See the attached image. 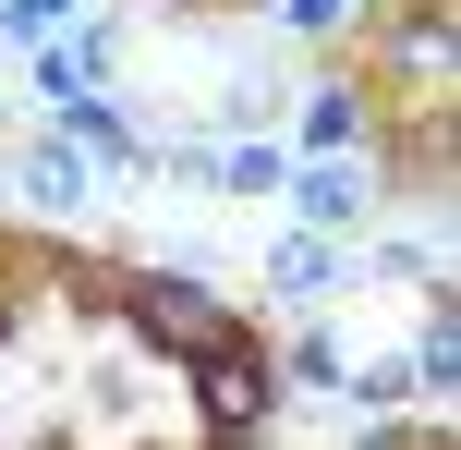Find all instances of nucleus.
Returning a JSON list of instances; mask_svg holds the SVG:
<instances>
[{
  "label": "nucleus",
  "instance_id": "f257e3e1",
  "mask_svg": "<svg viewBox=\"0 0 461 450\" xmlns=\"http://www.w3.org/2000/svg\"><path fill=\"white\" fill-rule=\"evenodd\" d=\"M134 317H146L158 341H183V354H207V341H230V317H219V305H207L194 280H134Z\"/></svg>",
  "mask_w": 461,
  "mask_h": 450
},
{
  "label": "nucleus",
  "instance_id": "f03ea898",
  "mask_svg": "<svg viewBox=\"0 0 461 450\" xmlns=\"http://www.w3.org/2000/svg\"><path fill=\"white\" fill-rule=\"evenodd\" d=\"M194 390H207V414H230V427L267 414V365H255L243 341H207V354H194Z\"/></svg>",
  "mask_w": 461,
  "mask_h": 450
},
{
  "label": "nucleus",
  "instance_id": "7ed1b4c3",
  "mask_svg": "<svg viewBox=\"0 0 461 450\" xmlns=\"http://www.w3.org/2000/svg\"><path fill=\"white\" fill-rule=\"evenodd\" d=\"M352 122H365V110H352V97H340V86H328V97H316V110H303V134H316V146H340V134H352Z\"/></svg>",
  "mask_w": 461,
  "mask_h": 450
}]
</instances>
